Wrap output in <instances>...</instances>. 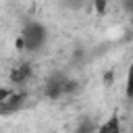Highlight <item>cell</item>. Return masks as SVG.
Here are the masks:
<instances>
[{"mask_svg": "<svg viewBox=\"0 0 133 133\" xmlns=\"http://www.w3.org/2000/svg\"><path fill=\"white\" fill-rule=\"evenodd\" d=\"M91 129H94V125H91L89 121H85V125H81V127L77 129V133H89Z\"/></svg>", "mask_w": 133, "mask_h": 133, "instance_id": "obj_7", "label": "cell"}, {"mask_svg": "<svg viewBox=\"0 0 133 133\" xmlns=\"http://www.w3.org/2000/svg\"><path fill=\"white\" fill-rule=\"evenodd\" d=\"M69 8H81L83 4H85V0H62Z\"/></svg>", "mask_w": 133, "mask_h": 133, "instance_id": "obj_6", "label": "cell"}, {"mask_svg": "<svg viewBox=\"0 0 133 133\" xmlns=\"http://www.w3.org/2000/svg\"><path fill=\"white\" fill-rule=\"evenodd\" d=\"M73 87H75V83L69 81L62 73H54L52 77H48L46 87H44V94L50 96V98H60V96H64L66 91H71Z\"/></svg>", "mask_w": 133, "mask_h": 133, "instance_id": "obj_2", "label": "cell"}, {"mask_svg": "<svg viewBox=\"0 0 133 133\" xmlns=\"http://www.w3.org/2000/svg\"><path fill=\"white\" fill-rule=\"evenodd\" d=\"M29 75H31V66H29V64H19V66L12 69L10 81H12V83H23L25 79H29Z\"/></svg>", "mask_w": 133, "mask_h": 133, "instance_id": "obj_4", "label": "cell"}, {"mask_svg": "<svg viewBox=\"0 0 133 133\" xmlns=\"http://www.w3.org/2000/svg\"><path fill=\"white\" fill-rule=\"evenodd\" d=\"M25 100H27L25 94H12V91H8L6 98H4L2 104H0V114H10V112L19 110V108L25 104Z\"/></svg>", "mask_w": 133, "mask_h": 133, "instance_id": "obj_3", "label": "cell"}, {"mask_svg": "<svg viewBox=\"0 0 133 133\" xmlns=\"http://www.w3.org/2000/svg\"><path fill=\"white\" fill-rule=\"evenodd\" d=\"M98 133H121V121H118V116H110L106 123H102L100 129H98Z\"/></svg>", "mask_w": 133, "mask_h": 133, "instance_id": "obj_5", "label": "cell"}, {"mask_svg": "<svg viewBox=\"0 0 133 133\" xmlns=\"http://www.w3.org/2000/svg\"><path fill=\"white\" fill-rule=\"evenodd\" d=\"M46 39H48V31H46V27H44L42 23H37V21H27L25 27L21 29V44H23L25 50H29V52L39 50V48L46 44Z\"/></svg>", "mask_w": 133, "mask_h": 133, "instance_id": "obj_1", "label": "cell"}]
</instances>
